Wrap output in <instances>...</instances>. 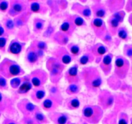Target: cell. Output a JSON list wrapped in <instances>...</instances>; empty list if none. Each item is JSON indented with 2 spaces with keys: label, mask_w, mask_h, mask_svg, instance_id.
Masks as SVG:
<instances>
[{
  "label": "cell",
  "mask_w": 132,
  "mask_h": 124,
  "mask_svg": "<svg viewBox=\"0 0 132 124\" xmlns=\"http://www.w3.org/2000/svg\"><path fill=\"white\" fill-rule=\"evenodd\" d=\"M81 81L89 92L96 93L99 91L103 84L101 74L96 67H84L79 72Z\"/></svg>",
  "instance_id": "6da1fadb"
},
{
  "label": "cell",
  "mask_w": 132,
  "mask_h": 124,
  "mask_svg": "<svg viewBox=\"0 0 132 124\" xmlns=\"http://www.w3.org/2000/svg\"><path fill=\"white\" fill-rule=\"evenodd\" d=\"M24 74V70L15 61L6 58L0 62V74L6 79L20 77Z\"/></svg>",
  "instance_id": "7a4b0ae2"
},
{
  "label": "cell",
  "mask_w": 132,
  "mask_h": 124,
  "mask_svg": "<svg viewBox=\"0 0 132 124\" xmlns=\"http://www.w3.org/2000/svg\"><path fill=\"white\" fill-rule=\"evenodd\" d=\"M46 68L48 71V77L51 82L57 84L63 76V72L66 65L54 57H49L46 61Z\"/></svg>",
  "instance_id": "3957f363"
},
{
  "label": "cell",
  "mask_w": 132,
  "mask_h": 124,
  "mask_svg": "<svg viewBox=\"0 0 132 124\" xmlns=\"http://www.w3.org/2000/svg\"><path fill=\"white\" fill-rule=\"evenodd\" d=\"M82 118L91 124H97L103 116V110L98 105H87L82 110Z\"/></svg>",
  "instance_id": "277c9868"
},
{
  "label": "cell",
  "mask_w": 132,
  "mask_h": 124,
  "mask_svg": "<svg viewBox=\"0 0 132 124\" xmlns=\"http://www.w3.org/2000/svg\"><path fill=\"white\" fill-rule=\"evenodd\" d=\"M130 64L129 60L122 55H117L114 62V74L120 80L126 78L129 71Z\"/></svg>",
  "instance_id": "5b68a950"
},
{
  "label": "cell",
  "mask_w": 132,
  "mask_h": 124,
  "mask_svg": "<svg viewBox=\"0 0 132 124\" xmlns=\"http://www.w3.org/2000/svg\"><path fill=\"white\" fill-rule=\"evenodd\" d=\"M10 5L7 15L14 18L20 14L29 11V2L27 1L13 0L10 1Z\"/></svg>",
  "instance_id": "8992f818"
},
{
  "label": "cell",
  "mask_w": 132,
  "mask_h": 124,
  "mask_svg": "<svg viewBox=\"0 0 132 124\" xmlns=\"http://www.w3.org/2000/svg\"><path fill=\"white\" fill-rule=\"evenodd\" d=\"M29 75L31 84L35 88H43L49 78L48 74L41 69H35Z\"/></svg>",
  "instance_id": "52a82bcc"
},
{
  "label": "cell",
  "mask_w": 132,
  "mask_h": 124,
  "mask_svg": "<svg viewBox=\"0 0 132 124\" xmlns=\"http://www.w3.org/2000/svg\"><path fill=\"white\" fill-rule=\"evenodd\" d=\"M51 54L52 57L65 65L69 64L74 60L65 46H58L55 48L52 51Z\"/></svg>",
  "instance_id": "ba28073f"
},
{
  "label": "cell",
  "mask_w": 132,
  "mask_h": 124,
  "mask_svg": "<svg viewBox=\"0 0 132 124\" xmlns=\"http://www.w3.org/2000/svg\"><path fill=\"white\" fill-rule=\"evenodd\" d=\"M98 105L103 110H106L112 107L115 102L114 96L107 90H100L98 96Z\"/></svg>",
  "instance_id": "9c48e42d"
},
{
  "label": "cell",
  "mask_w": 132,
  "mask_h": 124,
  "mask_svg": "<svg viewBox=\"0 0 132 124\" xmlns=\"http://www.w3.org/2000/svg\"><path fill=\"white\" fill-rule=\"evenodd\" d=\"M90 25L96 37L100 40L108 31L106 24L103 19L93 18Z\"/></svg>",
  "instance_id": "30bf717a"
},
{
  "label": "cell",
  "mask_w": 132,
  "mask_h": 124,
  "mask_svg": "<svg viewBox=\"0 0 132 124\" xmlns=\"http://www.w3.org/2000/svg\"><path fill=\"white\" fill-rule=\"evenodd\" d=\"M88 50L93 54L95 58V62L96 64H99L103 57L108 53V47L101 43H97L92 45Z\"/></svg>",
  "instance_id": "8fae6325"
},
{
  "label": "cell",
  "mask_w": 132,
  "mask_h": 124,
  "mask_svg": "<svg viewBox=\"0 0 132 124\" xmlns=\"http://www.w3.org/2000/svg\"><path fill=\"white\" fill-rule=\"evenodd\" d=\"M26 45V43L22 42L15 37L11 41L7 46V52L15 57H19L24 51Z\"/></svg>",
  "instance_id": "7c38bea8"
},
{
  "label": "cell",
  "mask_w": 132,
  "mask_h": 124,
  "mask_svg": "<svg viewBox=\"0 0 132 124\" xmlns=\"http://www.w3.org/2000/svg\"><path fill=\"white\" fill-rule=\"evenodd\" d=\"M78 68V64H75L65 72L64 78L69 84H78L81 82Z\"/></svg>",
  "instance_id": "4fadbf2b"
},
{
  "label": "cell",
  "mask_w": 132,
  "mask_h": 124,
  "mask_svg": "<svg viewBox=\"0 0 132 124\" xmlns=\"http://www.w3.org/2000/svg\"><path fill=\"white\" fill-rule=\"evenodd\" d=\"M71 10L76 14L87 20L91 19L92 15L91 8L89 6L79 2L73 3L72 5Z\"/></svg>",
  "instance_id": "5bb4252c"
},
{
  "label": "cell",
  "mask_w": 132,
  "mask_h": 124,
  "mask_svg": "<svg viewBox=\"0 0 132 124\" xmlns=\"http://www.w3.org/2000/svg\"><path fill=\"white\" fill-rule=\"evenodd\" d=\"M90 7L93 18L103 19L107 16L108 10L101 1H94Z\"/></svg>",
  "instance_id": "9a60e30c"
},
{
  "label": "cell",
  "mask_w": 132,
  "mask_h": 124,
  "mask_svg": "<svg viewBox=\"0 0 132 124\" xmlns=\"http://www.w3.org/2000/svg\"><path fill=\"white\" fill-rule=\"evenodd\" d=\"M25 58L26 62L30 66L38 64L41 60L36 49L31 42L26 49Z\"/></svg>",
  "instance_id": "2e32d148"
},
{
  "label": "cell",
  "mask_w": 132,
  "mask_h": 124,
  "mask_svg": "<svg viewBox=\"0 0 132 124\" xmlns=\"http://www.w3.org/2000/svg\"><path fill=\"white\" fill-rule=\"evenodd\" d=\"M29 11L33 14L44 15L49 12L45 2L39 1H28Z\"/></svg>",
  "instance_id": "e0dca14e"
},
{
  "label": "cell",
  "mask_w": 132,
  "mask_h": 124,
  "mask_svg": "<svg viewBox=\"0 0 132 124\" xmlns=\"http://www.w3.org/2000/svg\"><path fill=\"white\" fill-rule=\"evenodd\" d=\"M113 57L112 53H107L103 56L99 64L100 69L105 76L109 75L112 71Z\"/></svg>",
  "instance_id": "ac0fdd59"
},
{
  "label": "cell",
  "mask_w": 132,
  "mask_h": 124,
  "mask_svg": "<svg viewBox=\"0 0 132 124\" xmlns=\"http://www.w3.org/2000/svg\"><path fill=\"white\" fill-rule=\"evenodd\" d=\"M62 103V101L49 96L43 101L42 107L46 111L53 112L55 111Z\"/></svg>",
  "instance_id": "d6986e66"
},
{
  "label": "cell",
  "mask_w": 132,
  "mask_h": 124,
  "mask_svg": "<svg viewBox=\"0 0 132 124\" xmlns=\"http://www.w3.org/2000/svg\"><path fill=\"white\" fill-rule=\"evenodd\" d=\"M32 14L30 11L24 12L13 18L16 28L20 29L28 25Z\"/></svg>",
  "instance_id": "ffe728a7"
},
{
  "label": "cell",
  "mask_w": 132,
  "mask_h": 124,
  "mask_svg": "<svg viewBox=\"0 0 132 124\" xmlns=\"http://www.w3.org/2000/svg\"><path fill=\"white\" fill-rule=\"evenodd\" d=\"M19 109L25 117H31L38 110V107L29 101H24L19 104Z\"/></svg>",
  "instance_id": "44dd1931"
},
{
  "label": "cell",
  "mask_w": 132,
  "mask_h": 124,
  "mask_svg": "<svg viewBox=\"0 0 132 124\" xmlns=\"http://www.w3.org/2000/svg\"><path fill=\"white\" fill-rule=\"evenodd\" d=\"M1 22L9 36L16 34V28L15 27L13 19L11 17L7 15L3 17Z\"/></svg>",
  "instance_id": "7402d4cb"
},
{
  "label": "cell",
  "mask_w": 132,
  "mask_h": 124,
  "mask_svg": "<svg viewBox=\"0 0 132 124\" xmlns=\"http://www.w3.org/2000/svg\"><path fill=\"white\" fill-rule=\"evenodd\" d=\"M49 113L48 117L54 124H67L69 121V116L66 113L55 111Z\"/></svg>",
  "instance_id": "603a6c76"
},
{
  "label": "cell",
  "mask_w": 132,
  "mask_h": 124,
  "mask_svg": "<svg viewBox=\"0 0 132 124\" xmlns=\"http://www.w3.org/2000/svg\"><path fill=\"white\" fill-rule=\"evenodd\" d=\"M104 3L108 11L112 14L122 10L124 8L126 1H106Z\"/></svg>",
  "instance_id": "cb8c5ba5"
},
{
  "label": "cell",
  "mask_w": 132,
  "mask_h": 124,
  "mask_svg": "<svg viewBox=\"0 0 132 124\" xmlns=\"http://www.w3.org/2000/svg\"><path fill=\"white\" fill-rule=\"evenodd\" d=\"M76 27L68 18H65L59 27V31L63 32L69 37H71L76 30Z\"/></svg>",
  "instance_id": "d4e9b609"
},
{
  "label": "cell",
  "mask_w": 132,
  "mask_h": 124,
  "mask_svg": "<svg viewBox=\"0 0 132 124\" xmlns=\"http://www.w3.org/2000/svg\"><path fill=\"white\" fill-rule=\"evenodd\" d=\"M69 37L60 31L56 32L52 37V41L59 46H65L69 42Z\"/></svg>",
  "instance_id": "484cf974"
},
{
  "label": "cell",
  "mask_w": 132,
  "mask_h": 124,
  "mask_svg": "<svg viewBox=\"0 0 132 124\" xmlns=\"http://www.w3.org/2000/svg\"><path fill=\"white\" fill-rule=\"evenodd\" d=\"M15 35L16 38L19 41L25 43L30 40L32 37L28 25L18 29Z\"/></svg>",
  "instance_id": "4316f807"
},
{
  "label": "cell",
  "mask_w": 132,
  "mask_h": 124,
  "mask_svg": "<svg viewBox=\"0 0 132 124\" xmlns=\"http://www.w3.org/2000/svg\"><path fill=\"white\" fill-rule=\"evenodd\" d=\"M46 21L39 17H35L33 21V32L35 35L41 34L45 28Z\"/></svg>",
  "instance_id": "83f0119b"
},
{
  "label": "cell",
  "mask_w": 132,
  "mask_h": 124,
  "mask_svg": "<svg viewBox=\"0 0 132 124\" xmlns=\"http://www.w3.org/2000/svg\"><path fill=\"white\" fill-rule=\"evenodd\" d=\"M29 75L23 77L21 84L18 89V92L20 94H25L29 92L33 87Z\"/></svg>",
  "instance_id": "f1b7e54d"
},
{
  "label": "cell",
  "mask_w": 132,
  "mask_h": 124,
  "mask_svg": "<svg viewBox=\"0 0 132 124\" xmlns=\"http://www.w3.org/2000/svg\"><path fill=\"white\" fill-rule=\"evenodd\" d=\"M107 30L112 37L117 34V31L120 24L112 16H110L107 21Z\"/></svg>",
  "instance_id": "f546056e"
},
{
  "label": "cell",
  "mask_w": 132,
  "mask_h": 124,
  "mask_svg": "<svg viewBox=\"0 0 132 124\" xmlns=\"http://www.w3.org/2000/svg\"><path fill=\"white\" fill-rule=\"evenodd\" d=\"M65 17L71 20L75 25L79 27H85L87 26V23L85 19L76 14H65Z\"/></svg>",
  "instance_id": "4dcf8cb0"
},
{
  "label": "cell",
  "mask_w": 132,
  "mask_h": 124,
  "mask_svg": "<svg viewBox=\"0 0 132 124\" xmlns=\"http://www.w3.org/2000/svg\"><path fill=\"white\" fill-rule=\"evenodd\" d=\"M80 104V101L77 97L72 96L65 100L64 106L68 110H75L79 108Z\"/></svg>",
  "instance_id": "1f68e13d"
},
{
  "label": "cell",
  "mask_w": 132,
  "mask_h": 124,
  "mask_svg": "<svg viewBox=\"0 0 132 124\" xmlns=\"http://www.w3.org/2000/svg\"><path fill=\"white\" fill-rule=\"evenodd\" d=\"M66 46V48L74 59L77 58L81 54V47L76 43H69Z\"/></svg>",
  "instance_id": "d6a6232c"
},
{
  "label": "cell",
  "mask_w": 132,
  "mask_h": 124,
  "mask_svg": "<svg viewBox=\"0 0 132 124\" xmlns=\"http://www.w3.org/2000/svg\"><path fill=\"white\" fill-rule=\"evenodd\" d=\"M95 60V58L89 50H87L78 60V65H85L92 63Z\"/></svg>",
  "instance_id": "836d02e7"
},
{
  "label": "cell",
  "mask_w": 132,
  "mask_h": 124,
  "mask_svg": "<svg viewBox=\"0 0 132 124\" xmlns=\"http://www.w3.org/2000/svg\"><path fill=\"white\" fill-rule=\"evenodd\" d=\"M46 95V92L43 88H35L31 93V98L36 102L42 101Z\"/></svg>",
  "instance_id": "e575fe53"
},
{
  "label": "cell",
  "mask_w": 132,
  "mask_h": 124,
  "mask_svg": "<svg viewBox=\"0 0 132 124\" xmlns=\"http://www.w3.org/2000/svg\"><path fill=\"white\" fill-rule=\"evenodd\" d=\"M45 2L48 7L49 15L51 17L57 14L60 11L57 1H47Z\"/></svg>",
  "instance_id": "d590c367"
},
{
  "label": "cell",
  "mask_w": 132,
  "mask_h": 124,
  "mask_svg": "<svg viewBox=\"0 0 132 124\" xmlns=\"http://www.w3.org/2000/svg\"><path fill=\"white\" fill-rule=\"evenodd\" d=\"M117 35L121 41L127 42L130 40V37L129 31L125 26H120Z\"/></svg>",
  "instance_id": "8d00e7d4"
},
{
  "label": "cell",
  "mask_w": 132,
  "mask_h": 124,
  "mask_svg": "<svg viewBox=\"0 0 132 124\" xmlns=\"http://www.w3.org/2000/svg\"><path fill=\"white\" fill-rule=\"evenodd\" d=\"M56 28L51 22H49L45 28L42 34V37L45 39H51L56 32Z\"/></svg>",
  "instance_id": "74e56055"
},
{
  "label": "cell",
  "mask_w": 132,
  "mask_h": 124,
  "mask_svg": "<svg viewBox=\"0 0 132 124\" xmlns=\"http://www.w3.org/2000/svg\"><path fill=\"white\" fill-rule=\"evenodd\" d=\"M50 96L54 97L61 101L63 102V98L61 94V91L59 87L57 84H53L49 88Z\"/></svg>",
  "instance_id": "f35d334b"
},
{
  "label": "cell",
  "mask_w": 132,
  "mask_h": 124,
  "mask_svg": "<svg viewBox=\"0 0 132 124\" xmlns=\"http://www.w3.org/2000/svg\"><path fill=\"white\" fill-rule=\"evenodd\" d=\"M121 80L113 74L108 78L107 82L111 88L117 89L120 88L122 85Z\"/></svg>",
  "instance_id": "ab89813d"
},
{
  "label": "cell",
  "mask_w": 132,
  "mask_h": 124,
  "mask_svg": "<svg viewBox=\"0 0 132 124\" xmlns=\"http://www.w3.org/2000/svg\"><path fill=\"white\" fill-rule=\"evenodd\" d=\"M33 116L35 121L39 124H45L48 122V119L47 117L39 109L34 113Z\"/></svg>",
  "instance_id": "60d3db41"
},
{
  "label": "cell",
  "mask_w": 132,
  "mask_h": 124,
  "mask_svg": "<svg viewBox=\"0 0 132 124\" xmlns=\"http://www.w3.org/2000/svg\"><path fill=\"white\" fill-rule=\"evenodd\" d=\"M81 89V86L80 83L69 84L66 88L65 92L69 95L74 96L79 93Z\"/></svg>",
  "instance_id": "b9f144b4"
},
{
  "label": "cell",
  "mask_w": 132,
  "mask_h": 124,
  "mask_svg": "<svg viewBox=\"0 0 132 124\" xmlns=\"http://www.w3.org/2000/svg\"><path fill=\"white\" fill-rule=\"evenodd\" d=\"M35 48L38 50L46 52L48 49L47 43L44 41L34 39L31 42Z\"/></svg>",
  "instance_id": "7bdbcfd3"
},
{
  "label": "cell",
  "mask_w": 132,
  "mask_h": 124,
  "mask_svg": "<svg viewBox=\"0 0 132 124\" xmlns=\"http://www.w3.org/2000/svg\"><path fill=\"white\" fill-rule=\"evenodd\" d=\"M101 40L105 44V45L108 47H111L113 44L112 36L108 31L107 32L104 36L101 39Z\"/></svg>",
  "instance_id": "ee69618b"
},
{
  "label": "cell",
  "mask_w": 132,
  "mask_h": 124,
  "mask_svg": "<svg viewBox=\"0 0 132 124\" xmlns=\"http://www.w3.org/2000/svg\"><path fill=\"white\" fill-rule=\"evenodd\" d=\"M9 37H0V52L3 54H4L7 52Z\"/></svg>",
  "instance_id": "f6af8a7d"
},
{
  "label": "cell",
  "mask_w": 132,
  "mask_h": 124,
  "mask_svg": "<svg viewBox=\"0 0 132 124\" xmlns=\"http://www.w3.org/2000/svg\"><path fill=\"white\" fill-rule=\"evenodd\" d=\"M126 13L124 11H119L112 14L111 16L117 20L120 24H121L123 22L126 17Z\"/></svg>",
  "instance_id": "bcb514c9"
},
{
  "label": "cell",
  "mask_w": 132,
  "mask_h": 124,
  "mask_svg": "<svg viewBox=\"0 0 132 124\" xmlns=\"http://www.w3.org/2000/svg\"><path fill=\"white\" fill-rule=\"evenodd\" d=\"M124 57L127 58L131 60L132 58V45L131 44H126L124 45L123 49Z\"/></svg>",
  "instance_id": "7dc6e473"
},
{
  "label": "cell",
  "mask_w": 132,
  "mask_h": 124,
  "mask_svg": "<svg viewBox=\"0 0 132 124\" xmlns=\"http://www.w3.org/2000/svg\"><path fill=\"white\" fill-rule=\"evenodd\" d=\"M23 80V77H15L13 78L10 81L11 86L14 89H18L22 83Z\"/></svg>",
  "instance_id": "c3c4849f"
},
{
  "label": "cell",
  "mask_w": 132,
  "mask_h": 124,
  "mask_svg": "<svg viewBox=\"0 0 132 124\" xmlns=\"http://www.w3.org/2000/svg\"><path fill=\"white\" fill-rule=\"evenodd\" d=\"M129 118L128 115L124 112H121L118 116L117 124H129Z\"/></svg>",
  "instance_id": "681fc988"
},
{
  "label": "cell",
  "mask_w": 132,
  "mask_h": 124,
  "mask_svg": "<svg viewBox=\"0 0 132 124\" xmlns=\"http://www.w3.org/2000/svg\"><path fill=\"white\" fill-rule=\"evenodd\" d=\"M10 5V2L8 1L0 0V12L7 13Z\"/></svg>",
  "instance_id": "f907efd6"
},
{
  "label": "cell",
  "mask_w": 132,
  "mask_h": 124,
  "mask_svg": "<svg viewBox=\"0 0 132 124\" xmlns=\"http://www.w3.org/2000/svg\"><path fill=\"white\" fill-rule=\"evenodd\" d=\"M8 84L6 79L0 74V90L8 89Z\"/></svg>",
  "instance_id": "816d5d0a"
},
{
  "label": "cell",
  "mask_w": 132,
  "mask_h": 124,
  "mask_svg": "<svg viewBox=\"0 0 132 124\" xmlns=\"http://www.w3.org/2000/svg\"><path fill=\"white\" fill-rule=\"evenodd\" d=\"M57 2L60 10L64 11L68 6V3L66 1H57Z\"/></svg>",
  "instance_id": "f5cc1de1"
},
{
  "label": "cell",
  "mask_w": 132,
  "mask_h": 124,
  "mask_svg": "<svg viewBox=\"0 0 132 124\" xmlns=\"http://www.w3.org/2000/svg\"><path fill=\"white\" fill-rule=\"evenodd\" d=\"M125 11L127 13H131L132 11V1H127L125 3L124 7Z\"/></svg>",
  "instance_id": "db71d44e"
},
{
  "label": "cell",
  "mask_w": 132,
  "mask_h": 124,
  "mask_svg": "<svg viewBox=\"0 0 132 124\" xmlns=\"http://www.w3.org/2000/svg\"><path fill=\"white\" fill-rule=\"evenodd\" d=\"M9 37L4 28L1 22H0V37Z\"/></svg>",
  "instance_id": "11a10c76"
},
{
  "label": "cell",
  "mask_w": 132,
  "mask_h": 124,
  "mask_svg": "<svg viewBox=\"0 0 132 124\" xmlns=\"http://www.w3.org/2000/svg\"><path fill=\"white\" fill-rule=\"evenodd\" d=\"M2 124H19L13 119L6 118L4 119Z\"/></svg>",
  "instance_id": "9f6ffc18"
},
{
  "label": "cell",
  "mask_w": 132,
  "mask_h": 124,
  "mask_svg": "<svg viewBox=\"0 0 132 124\" xmlns=\"http://www.w3.org/2000/svg\"><path fill=\"white\" fill-rule=\"evenodd\" d=\"M128 21L129 24L131 26L132 25V13H130L128 17Z\"/></svg>",
  "instance_id": "6f0895ef"
},
{
  "label": "cell",
  "mask_w": 132,
  "mask_h": 124,
  "mask_svg": "<svg viewBox=\"0 0 132 124\" xmlns=\"http://www.w3.org/2000/svg\"><path fill=\"white\" fill-rule=\"evenodd\" d=\"M80 2L82 4H84L87 2V1H80Z\"/></svg>",
  "instance_id": "680465c9"
},
{
  "label": "cell",
  "mask_w": 132,
  "mask_h": 124,
  "mask_svg": "<svg viewBox=\"0 0 132 124\" xmlns=\"http://www.w3.org/2000/svg\"><path fill=\"white\" fill-rule=\"evenodd\" d=\"M67 124H75V123H72V122H71L69 121L67 123Z\"/></svg>",
  "instance_id": "91938a15"
},
{
  "label": "cell",
  "mask_w": 132,
  "mask_h": 124,
  "mask_svg": "<svg viewBox=\"0 0 132 124\" xmlns=\"http://www.w3.org/2000/svg\"><path fill=\"white\" fill-rule=\"evenodd\" d=\"M31 124H40L39 123H37V122H35L34 123H32Z\"/></svg>",
  "instance_id": "94428289"
},
{
  "label": "cell",
  "mask_w": 132,
  "mask_h": 124,
  "mask_svg": "<svg viewBox=\"0 0 132 124\" xmlns=\"http://www.w3.org/2000/svg\"><path fill=\"white\" fill-rule=\"evenodd\" d=\"M1 113L0 112V117H1Z\"/></svg>",
  "instance_id": "6125c7cd"
},
{
  "label": "cell",
  "mask_w": 132,
  "mask_h": 124,
  "mask_svg": "<svg viewBox=\"0 0 132 124\" xmlns=\"http://www.w3.org/2000/svg\"><path fill=\"white\" fill-rule=\"evenodd\" d=\"M1 56H0V59H1Z\"/></svg>",
  "instance_id": "be15d7a7"
}]
</instances>
